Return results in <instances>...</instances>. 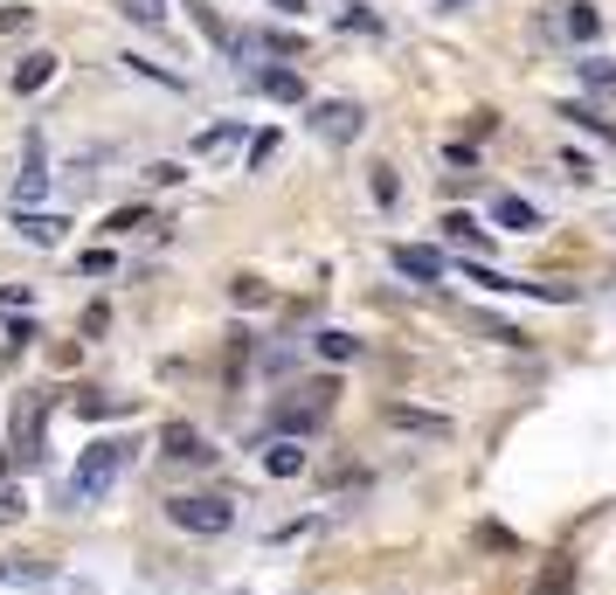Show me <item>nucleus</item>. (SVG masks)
I'll return each instance as SVG.
<instances>
[{"label":"nucleus","instance_id":"nucleus-33","mask_svg":"<svg viewBox=\"0 0 616 595\" xmlns=\"http://www.w3.org/2000/svg\"><path fill=\"white\" fill-rule=\"evenodd\" d=\"M562 166H568V174H575V180H595V166H589V153H575V145H568V153H562Z\"/></svg>","mask_w":616,"mask_h":595},{"label":"nucleus","instance_id":"nucleus-26","mask_svg":"<svg viewBox=\"0 0 616 595\" xmlns=\"http://www.w3.org/2000/svg\"><path fill=\"white\" fill-rule=\"evenodd\" d=\"M478 547H492V554H519V541H513L506 527H492V519H485V527H478Z\"/></svg>","mask_w":616,"mask_h":595},{"label":"nucleus","instance_id":"nucleus-32","mask_svg":"<svg viewBox=\"0 0 616 595\" xmlns=\"http://www.w3.org/2000/svg\"><path fill=\"white\" fill-rule=\"evenodd\" d=\"M146 180H160V188H174V180H188V166H174V160H160V166H146Z\"/></svg>","mask_w":616,"mask_h":595},{"label":"nucleus","instance_id":"nucleus-15","mask_svg":"<svg viewBox=\"0 0 616 595\" xmlns=\"http://www.w3.org/2000/svg\"><path fill=\"white\" fill-rule=\"evenodd\" d=\"M264 98H277V104H305V77H298V69H264Z\"/></svg>","mask_w":616,"mask_h":595},{"label":"nucleus","instance_id":"nucleus-13","mask_svg":"<svg viewBox=\"0 0 616 595\" xmlns=\"http://www.w3.org/2000/svg\"><path fill=\"white\" fill-rule=\"evenodd\" d=\"M264 471H271V478H298V471H305V451H298V436H271Z\"/></svg>","mask_w":616,"mask_h":595},{"label":"nucleus","instance_id":"nucleus-3","mask_svg":"<svg viewBox=\"0 0 616 595\" xmlns=\"http://www.w3.org/2000/svg\"><path fill=\"white\" fill-rule=\"evenodd\" d=\"M166 519H174L180 533H201V541H215V533L236 527V506H229V498H209V492H188V498H166Z\"/></svg>","mask_w":616,"mask_h":595},{"label":"nucleus","instance_id":"nucleus-2","mask_svg":"<svg viewBox=\"0 0 616 595\" xmlns=\"http://www.w3.org/2000/svg\"><path fill=\"white\" fill-rule=\"evenodd\" d=\"M332 381H312V388H291V402H277V436H312L319 422L332 416Z\"/></svg>","mask_w":616,"mask_h":595},{"label":"nucleus","instance_id":"nucleus-16","mask_svg":"<svg viewBox=\"0 0 616 595\" xmlns=\"http://www.w3.org/2000/svg\"><path fill=\"white\" fill-rule=\"evenodd\" d=\"M562 28L575 35V42H595V28H603V14H595V0H568V14H562Z\"/></svg>","mask_w":616,"mask_h":595},{"label":"nucleus","instance_id":"nucleus-31","mask_svg":"<svg viewBox=\"0 0 616 595\" xmlns=\"http://www.w3.org/2000/svg\"><path fill=\"white\" fill-rule=\"evenodd\" d=\"M28 22H35L28 8H0V35H28Z\"/></svg>","mask_w":616,"mask_h":595},{"label":"nucleus","instance_id":"nucleus-35","mask_svg":"<svg viewBox=\"0 0 616 595\" xmlns=\"http://www.w3.org/2000/svg\"><path fill=\"white\" fill-rule=\"evenodd\" d=\"M437 8H443V14H457V8H472V0H437Z\"/></svg>","mask_w":616,"mask_h":595},{"label":"nucleus","instance_id":"nucleus-4","mask_svg":"<svg viewBox=\"0 0 616 595\" xmlns=\"http://www.w3.org/2000/svg\"><path fill=\"white\" fill-rule=\"evenodd\" d=\"M160 457L166 464H215V443L194 430V422H166L160 430Z\"/></svg>","mask_w":616,"mask_h":595},{"label":"nucleus","instance_id":"nucleus-5","mask_svg":"<svg viewBox=\"0 0 616 595\" xmlns=\"http://www.w3.org/2000/svg\"><path fill=\"white\" fill-rule=\"evenodd\" d=\"M381 416H388V430H408V436H429V443L451 436V416H437V408H416V402H388Z\"/></svg>","mask_w":616,"mask_h":595},{"label":"nucleus","instance_id":"nucleus-19","mask_svg":"<svg viewBox=\"0 0 616 595\" xmlns=\"http://www.w3.org/2000/svg\"><path fill=\"white\" fill-rule=\"evenodd\" d=\"M118 14L139 28H166V0H118Z\"/></svg>","mask_w":616,"mask_h":595},{"label":"nucleus","instance_id":"nucleus-10","mask_svg":"<svg viewBox=\"0 0 616 595\" xmlns=\"http://www.w3.org/2000/svg\"><path fill=\"white\" fill-rule=\"evenodd\" d=\"M14 229H22L35 250H55V243L70 236V215H42V208H22V215H14Z\"/></svg>","mask_w":616,"mask_h":595},{"label":"nucleus","instance_id":"nucleus-24","mask_svg":"<svg viewBox=\"0 0 616 595\" xmlns=\"http://www.w3.org/2000/svg\"><path fill=\"white\" fill-rule=\"evenodd\" d=\"M146 221H153V208H139V201H133V208L104 215V229H111V236H125V229H146Z\"/></svg>","mask_w":616,"mask_h":595},{"label":"nucleus","instance_id":"nucleus-30","mask_svg":"<svg viewBox=\"0 0 616 595\" xmlns=\"http://www.w3.org/2000/svg\"><path fill=\"white\" fill-rule=\"evenodd\" d=\"M271 153H277V132H256L250 139V174H256V166H271Z\"/></svg>","mask_w":616,"mask_h":595},{"label":"nucleus","instance_id":"nucleus-28","mask_svg":"<svg viewBox=\"0 0 616 595\" xmlns=\"http://www.w3.org/2000/svg\"><path fill=\"white\" fill-rule=\"evenodd\" d=\"M340 28H361V35H375V28H381V14H375V8H340Z\"/></svg>","mask_w":616,"mask_h":595},{"label":"nucleus","instance_id":"nucleus-8","mask_svg":"<svg viewBox=\"0 0 616 595\" xmlns=\"http://www.w3.org/2000/svg\"><path fill=\"white\" fill-rule=\"evenodd\" d=\"M42 194H49V153H42V139L28 132V160H22V180H14V201H22V208H35Z\"/></svg>","mask_w":616,"mask_h":595},{"label":"nucleus","instance_id":"nucleus-18","mask_svg":"<svg viewBox=\"0 0 616 595\" xmlns=\"http://www.w3.org/2000/svg\"><path fill=\"white\" fill-rule=\"evenodd\" d=\"M443 236H451V243H464V250H485V229H478V221L464 215V208L443 215Z\"/></svg>","mask_w":616,"mask_h":595},{"label":"nucleus","instance_id":"nucleus-21","mask_svg":"<svg viewBox=\"0 0 616 595\" xmlns=\"http://www.w3.org/2000/svg\"><path fill=\"white\" fill-rule=\"evenodd\" d=\"M312 346H319V360H332V367L361 353V340H353V332H319V340H312Z\"/></svg>","mask_w":616,"mask_h":595},{"label":"nucleus","instance_id":"nucleus-29","mask_svg":"<svg viewBox=\"0 0 616 595\" xmlns=\"http://www.w3.org/2000/svg\"><path fill=\"white\" fill-rule=\"evenodd\" d=\"M22 512H28V498L14 492V485H0V527H14V519H22Z\"/></svg>","mask_w":616,"mask_h":595},{"label":"nucleus","instance_id":"nucleus-17","mask_svg":"<svg viewBox=\"0 0 616 595\" xmlns=\"http://www.w3.org/2000/svg\"><path fill=\"white\" fill-rule=\"evenodd\" d=\"M575 77H582L589 90H616V55H582V63H575Z\"/></svg>","mask_w":616,"mask_h":595},{"label":"nucleus","instance_id":"nucleus-20","mask_svg":"<svg viewBox=\"0 0 616 595\" xmlns=\"http://www.w3.org/2000/svg\"><path fill=\"white\" fill-rule=\"evenodd\" d=\"M236 139H242V125H236V118H222V125H209V132L194 139V153H229Z\"/></svg>","mask_w":616,"mask_h":595},{"label":"nucleus","instance_id":"nucleus-9","mask_svg":"<svg viewBox=\"0 0 616 595\" xmlns=\"http://www.w3.org/2000/svg\"><path fill=\"white\" fill-rule=\"evenodd\" d=\"M388 264H395L402 277H416V284H443V256L423 250V243H395V250H388Z\"/></svg>","mask_w":616,"mask_h":595},{"label":"nucleus","instance_id":"nucleus-12","mask_svg":"<svg viewBox=\"0 0 616 595\" xmlns=\"http://www.w3.org/2000/svg\"><path fill=\"white\" fill-rule=\"evenodd\" d=\"M49 77H55V55H49V49H35V55H22V63H14V90H22V98H35Z\"/></svg>","mask_w":616,"mask_h":595},{"label":"nucleus","instance_id":"nucleus-1","mask_svg":"<svg viewBox=\"0 0 616 595\" xmlns=\"http://www.w3.org/2000/svg\"><path fill=\"white\" fill-rule=\"evenodd\" d=\"M118 471H125V443H90L77 457V471L63 478V512H84L90 498H104L118 485Z\"/></svg>","mask_w":616,"mask_h":595},{"label":"nucleus","instance_id":"nucleus-11","mask_svg":"<svg viewBox=\"0 0 616 595\" xmlns=\"http://www.w3.org/2000/svg\"><path fill=\"white\" fill-rule=\"evenodd\" d=\"M492 215H499V229H513V236H533L540 229V208H533V201H519V194H499Z\"/></svg>","mask_w":616,"mask_h":595},{"label":"nucleus","instance_id":"nucleus-34","mask_svg":"<svg viewBox=\"0 0 616 595\" xmlns=\"http://www.w3.org/2000/svg\"><path fill=\"white\" fill-rule=\"evenodd\" d=\"M271 8H277V14H305V0H271Z\"/></svg>","mask_w":616,"mask_h":595},{"label":"nucleus","instance_id":"nucleus-6","mask_svg":"<svg viewBox=\"0 0 616 595\" xmlns=\"http://www.w3.org/2000/svg\"><path fill=\"white\" fill-rule=\"evenodd\" d=\"M361 125H367V111L361 104H319V111H312V132H319V139H332V145H347V139H361Z\"/></svg>","mask_w":616,"mask_h":595},{"label":"nucleus","instance_id":"nucleus-22","mask_svg":"<svg viewBox=\"0 0 616 595\" xmlns=\"http://www.w3.org/2000/svg\"><path fill=\"white\" fill-rule=\"evenodd\" d=\"M125 408H133L125 395H98V388H90V395H77V416H90V422H98V416H125Z\"/></svg>","mask_w":616,"mask_h":595},{"label":"nucleus","instance_id":"nucleus-7","mask_svg":"<svg viewBox=\"0 0 616 595\" xmlns=\"http://www.w3.org/2000/svg\"><path fill=\"white\" fill-rule=\"evenodd\" d=\"M42 395H22V402H14V457H22V464H35V457H42Z\"/></svg>","mask_w":616,"mask_h":595},{"label":"nucleus","instance_id":"nucleus-27","mask_svg":"<svg viewBox=\"0 0 616 595\" xmlns=\"http://www.w3.org/2000/svg\"><path fill=\"white\" fill-rule=\"evenodd\" d=\"M77 270H84V277H111V270H118V256H111V250H84Z\"/></svg>","mask_w":616,"mask_h":595},{"label":"nucleus","instance_id":"nucleus-36","mask_svg":"<svg viewBox=\"0 0 616 595\" xmlns=\"http://www.w3.org/2000/svg\"><path fill=\"white\" fill-rule=\"evenodd\" d=\"M0 471H8V457H0Z\"/></svg>","mask_w":616,"mask_h":595},{"label":"nucleus","instance_id":"nucleus-23","mask_svg":"<svg viewBox=\"0 0 616 595\" xmlns=\"http://www.w3.org/2000/svg\"><path fill=\"white\" fill-rule=\"evenodd\" d=\"M367 188H375V201H381V208H395V201H402L395 166H367Z\"/></svg>","mask_w":616,"mask_h":595},{"label":"nucleus","instance_id":"nucleus-25","mask_svg":"<svg viewBox=\"0 0 616 595\" xmlns=\"http://www.w3.org/2000/svg\"><path fill=\"white\" fill-rule=\"evenodd\" d=\"M229 291H236V305H250V312H256V305H271V291H264V277H236V284H229Z\"/></svg>","mask_w":616,"mask_h":595},{"label":"nucleus","instance_id":"nucleus-14","mask_svg":"<svg viewBox=\"0 0 616 595\" xmlns=\"http://www.w3.org/2000/svg\"><path fill=\"white\" fill-rule=\"evenodd\" d=\"M527 595H575V561H568V554H554V561L533 574Z\"/></svg>","mask_w":616,"mask_h":595}]
</instances>
